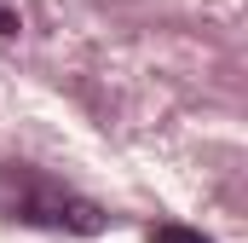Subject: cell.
I'll list each match as a JSON object with an SVG mask.
<instances>
[{
  "label": "cell",
  "instance_id": "1",
  "mask_svg": "<svg viewBox=\"0 0 248 243\" xmlns=\"http://www.w3.org/2000/svg\"><path fill=\"white\" fill-rule=\"evenodd\" d=\"M6 180L17 185V197L6 203V214L23 220V226H52V232H81V238H93V232L104 226V214H98L87 197H75V191H63V185L29 174L23 162L6 168Z\"/></svg>",
  "mask_w": 248,
  "mask_h": 243
},
{
  "label": "cell",
  "instance_id": "2",
  "mask_svg": "<svg viewBox=\"0 0 248 243\" xmlns=\"http://www.w3.org/2000/svg\"><path fill=\"white\" fill-rule=\"evenodd\" d=\"M150 243H208L202 232H190V226H173V220H162L156 232H150Z\"/></svg>",
  "mask_w": 248,
  "mask_h": 243
}]
</instances>
